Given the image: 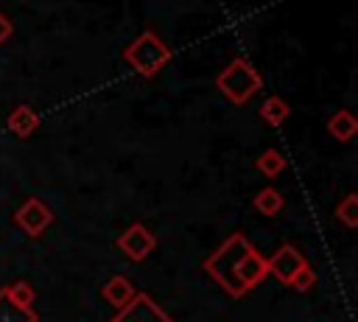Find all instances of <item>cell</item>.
<instances>
[{"mask_svg": "<svg viewBox=\"0 0 358 322\" xmlns=\"http://www.w3.org/2000/svg\"><path fill=\"white\" fill-rule=\"evenodd\" d=\"M255 246L241 235V232H232L207 260H204V272L229 294V297H243L241 286H238V269H241V260L252 252Z\"/></svg>", "mask_w": 358, "mask_h": 322, "instance_id": "cell-1", "label": "cell"}, {"mask_svg": "<svg viewBox=\"0 0 358 322\" xmlns=\"http://www.w3.org/2000/svg\"><path fill=\"white\" fill-rule=\"evenodd\" d=\"M215 87H218V92H221L229 104L241 106V104H246L249 98H255V95L260 92L263 78H260V73H257L246 59H232V62L218 73Z\"/></svg>", "mask_w": 358, "mask_h": 322, "instance_id": "cell-2", "label": "cell"}, {"mask_svg": "<svg viewBox=\"0 0 358 322\" xmlns=\"http://www.w3.org/2000/svg\"><path fill=\"white\" fill-rule=\"evenodd\" d=\"M123 59L145 78L157 76L168 62H171V48L154 34V31H143L134 42L126 45L123 50Z\"/></svg>", "mask_w": 358, "mask_h": 322, "instance_id": "cell-3", "label": "cell"}, {"mask_svg": "<svg viewBox=\"0 0 358 322\" xmlns=\"http://www.w3.org/2000/svg\"><path fill=\"white\" fill-rule=\"evenodd\" d=\"M112 322H173V319L148 294H140L137 291L123 308H117V314L112 316Z\"/></svg>", "mask_w": 358, "mask_h": 322, "instance_id": "cell-4", "label": "cell"}, {"mask_svg": "<svg viewBox=\"0 0 358 322\" xmlns=\"http://www.w3.org/2000/svg\"><path fill=\"white\" fill-rule=\"evenodd\" d=\"M14 221H17V227H20L25 235L36 238V235H42V232L53 224V210H50L42 199L31 196V199H25V202L17 207Z\"/></svg>", "mask_w": 358, "mask_h": 322, "instance_id": "cell-5", "label": "cell"}, {"mask_svg": "<svg viewBox=\"0 0 358 322\" xmlns=\"http://www.w3.org/2000/svg\"><path fill=\"white\" fill-rule=\"evenodd\" d=\"M117 246H120L131 260H145V258L154 252L157 238H154V232H151L148 227H143V224H131V227H126V230L120 232Z\"/></svg>", "mask_w": 358, "mask_h": 322, "instance_id": "cell-6", "label": "cell"}, {"mask_svg": "<svg viewBox=\"0 0 358 322\" xmlns=\"http://www.w3.org/2000/svg\"><path fill=\"white\" fill-rule=\"evenodd\" d=\"M308 260L302 258V252L299 249H294L291 244H282L271 258H266V269H268V274H274L280 283H291V277L305 266Z\"/></svg>", "mask_w": 358, "mask_h": 322, "instance_id": "cell-7", "label": "cell"}, {"mask_svg": "<svg viewBox=\"0 0 358 322\" xmlns=\"http://www.w3.org/2000/svg\"><path fill=\"white\" fill-rule=\"evenodd\" d=\"M6 126H8V132L17 134V137H31L34 129L39 126V115H36L28 104H20V106H14V109L8 112Z\"/></svg>", "mask_w": 358, "mask_h": 322, "instance_id": "cell-8", "label": "cell"}, {"mask_svg": "<svg viewBox=\"0 0 358 322\" xmlns=\"http://www.w3.org/2000/svg\"><path fill=\"white\" fill-rule=\"evenodd\" d=\"M134 294H137V291H134V286H131V280H129L126 274H112V277L103 283V288H101V297H103L109 305H115V308H123Z\"/></svg>", "mask_w": 358, "mask_h": 322, "instance_id": "cell-9", "label": "cell"}, {"mask_svg": "<svg viewBox=\"0 0 358 322\" xmlns=\"http://www.w3.org/2000/svg\"><path fill=\"white\" fill-rule=\"evenodd\" d=\"M327 132H330L336 140L347 143V140H352V137H355V132H358V120H355L347 109H341V112L330 115V120H327Z\"/></svg>", "mask_w": 358, "mask_h": 322, "instance_id": "cell-10", "label": "cell"}, {"mask_svg": "<svg viewBox=\"0 0 358 322\" xmlns=\"http://www.w3.org/2000/svg\"><path fill=\"white\" fill-rule=\"evenodd\" d=\"M36 311L34 308H22L17 302L8 300V294L0 288V322H36Z\"/></svg>", "mask_w": 358, "mask_h": 322, "instance_id": "cell-11", "label": "cell"}, {"mask_svg": "<svg viewBox=\"0 0 358 322\" xmlns=\"http://www.w3.org/2000/svg\"><path fill=\"white\" fill-rule=\"evenodd\" d=\"M288 115H291V106H288L280 95H271V98H266V101L260 104V118H263L268 126H280Z\"/></svg>", "mask_w": 358, "mask_h": 322, "instance_id": "cell-12", "label": "cell"}, {"mask_svg": "<svg viewBox=\"0 0 358 322\" xmlns=\"http://www.w3.org/2000/svg\"><path fill=\"white\" fill-rule=\"evenodd\" d=\"M282 204H285V199H282V193L274 190V188H263V190H257V196H255V210H257L260 216H277V213L282 210Z\"/></svg>", "mask_w": 358, "mask_h": 322, "instance_id": "cell-13", "label": "cell"}, {"mask_svg": "<svg viewBox=\"0 0 358 322\" xmlns=\"http://www.w3.org/2000/svg\"><path fill=\"white\" fill-rule=\"evenodd\" d=\"M257 171L263 174V176H268V179H274V176H280L282 171H285V157L277 151V148H266L260 157H257Z\"/></svg>", "mask_w": 358, "mask_h": 322, "instance_id": "cell-14", "label": "cell"}, {"mask_svg": "<svg viewBox=\"0 0 358 322\" xmlns=\"http://www.w3.org/2000/svg\"><path fill=\"white\" fill-rule=\"evenodd\" d=\"M336 216H338V221L344 224V227H358V196L355 193H347L338 204H336Z\"/></svg>", "mask_w": 358, "mask_h": 322, "instance_id": "cell-15", "label": "cell"}, {"mask_svg": "<svg viewBox=\"0 0 358 322\" xmlns=\"http://www.w3.org/2000/svg\"><path fill=\"white\" fill-rule=\"evenodd\" d=\"M6 294H8V300L11 302H17V305H22V308H31L34 305V300H36V291H34V286L31 283H25V280H17V283H11L8 288H3Z\"/></svg>", "mask_w": 358, "mask_h": 322, "instance_id": "cell-16", "label": "cell"}, {"mask_svg": "<svg viewBox=\"0 0 358 322\" xmlns=\"http://www.w3.org/2000/svg\"><path fill=\"white\" fill-rule=\"evenodd\" d=\"M313 283H316V274H313V269L305 263L294 277H291V288H296V291H308V288H313Z\"/></svg>", "mask_w": 358, "mask_h": 322, "instance_id": "cell-17", "label": "cell"}, {"mask_svg": "<svg viewBox=\"0 0 358 322\" xmlns=\"http://www.w3.org/2000/svg\"><path fill=\"white\" fill-rule=\"evenodd\" d=\"M11 34H14V22L8 20V14H3V11H0V45H3V42H8V39H11Z\"/></svg>", "mask_w": 358, "mask_h": 322, "instance_id": "cell-18", "label": "cell"}]
</instances>
